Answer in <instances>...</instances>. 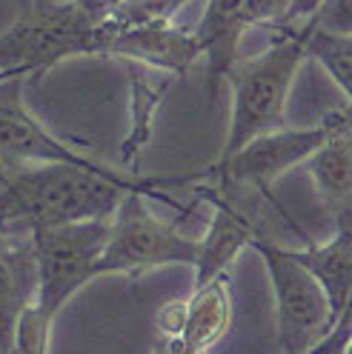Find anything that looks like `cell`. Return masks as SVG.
<instances>
[{"label":"cell","instance_id":"6da1fadb","mask_svg":"<svg viewBox=\"0 0 352 354\" xmlns=\"http://www.w3.org/2000/svg\"><path fill=\"white\" fill-rule=\"evenodd\" d=\"M186 177H135L115 169H83L72 163L0 166V229L26 234L37 226L100 220L115 212L126 192L158 197L161 189L189 186Z\"/></svg>","mask_w":352,"mask_h":354},{"label":"cell","instance_id":"7a4b0ae2","mask_svg":"<svg viewBox=\"0 0 352 354\" xmlns=\"http://www.w3.org/2000/svg\"><path fill=\"white\" fill-rule=\"evenodd\" d=\"M267 37L270 43L261 55L238 57L227 72L232 86V118L221 158L267 131L283 129L287 120L290 88L306 60L303 35L298 26H281L267 32Z\"/></svg>","mask_w":352,"mask_h":354},{"label":"cell","instance_id":"3957f363","mask_svg":"<svg viewBox=\"0 0 352 354\" xmlns=\"http://www.w3.org/2000/svg\"><path fill=\"white\" fill-rule=\"evenodd\" d=\"M78 55H100V24H92L72 0H29L0 32V86L43 75Z\"/></svg>","mask_w":352,"mask_h":354},{"label":"cell","instance_id":"277c9868","mask_svg":"<svg viewBox=\"0 0 352 354\" xmlns=\"http://www.w3.org/2000/svg\"><path fill=\"white\" fill-rule=\"evenodd\" d=\"M349 109H335L324 115L315 126L306 129H275L267 131L232 154L218 158L206 171L192 174L195 192H215V194H255L272 197L275 180L301 163L310 160V154L344 123Z\"/></svg>","mask_w":352,"mask_h":354},{"label":"cell","instance_id":"5b68a950","mask_svg":"<svg viewBox=\"0 0 352 354\" xmlns=\"http://www.w3.org/2000/svg\"><path fill=\"white\" fill-rule=\"evenodd\" d=\"M146 192H126L109 214L98 274H143L164 266L195 269L201 237H192L178 223L158 217L146 206Z\"/></svg>","mask_w":352,"mask_h":354},{"label":"cell","instance_id":"8992f818","mask_svg":"<svg viewBox=\"0 0 352 354\" xmlns=\"http://www.w3.org/2000/svg\"><path fill=\"white\" fill-rule=\"evenodd\" d=\"M35 249L37 266V292L35 312L55 326L60 308L98 274V263L106 246L109 217L100 220H78L60 226H37L26 232Z\"/></svg>","mask_w":352,"mask_h":354},{"label":"cell","instance_id":"52a82bcc","mask_svg":"<svg viewBox=\"0 0 352 354\" xmlns=\"http://www.w3.org/2000/svg\"><path fill=\"white\" fill-rule=\"evenodd\" d=\"M249 246L263 257L275 289L278 348L283 354L315 351L335 326V315L318 280L272 237H255Z\"/></svg>","mask_w":352,"mask_h":354},{"label":"cell","instance_id":"ba28073f","mask_svg":"<svg viewBox=\"0 0 352 354\" xmlns=\"http://www.w3.org/2000/svg\"><path fill=\"white\" fill-rule=\"evenodd\" d=\"M100 55L121 57L146 69L181 77L201 57L195 29L186 32L175 20H143V24H100Z\"/></svg>","mask_w":352,"mask_h":354},{"label":"cell","instance_id":"9c48e42d","mask_svg":"<svg viewBox=\"0 0 352 354\" xmlns=\"http://www.w3.org/2000/svg\"><path fill=\"white\" fill-rule=\"evenodd\" d=\"M315 194L335 232H352V109L306 160Z\"/></svg>","mask_w":352,"mask_h":354},{"label":"cell","instance_id":"30bf717a","mask_svg":"<svg viewBox=\"0 0 352 354\" xmlns=\"http://www.w3.org/2000/svg\"><path fill=\"white\" fill-rule=\"evenodd\" d=\"M232 274L221 272L212 280L195 286L189 297H181V317L169 335H155V337H175L186 348L209 354L218 343H221L229 328H232Z\"/></svg>","mask_w":352,"mask_h":354},{"label":"cell","instance_id":"8fae6325","mask_svg":"<svg viewBox=\"0 0 352 354\" xmlns=\"http://www.w3.org/2000/svg\"><path fill=\"white\" fill-rule=\"evenodd\" d=\"M37 266L29 234L0 229V354H12L15 331L35 303Z\"/></svg>","mask_w":352,"mask_h":354},{"label":"cell","instance_id":"7c38bea8","mask_svg":"<svg viewBox=\"0 0 352 354\" xmlns=\"http://www.w3.org/2000/svg\"><path fill=\"white\" fill-rule=\"evenodd\" d=\"M290 252L318 280L329 308L338 317L352 295V232H335L329 243H306L303 249Z\"/></svg>","mask_w":352,"mask_h":354},{"label":"cell","instance_id":"4fadbf2b","mask_svg":"<svg viewBox=\"0 0 352 354\" xmlns=\"http://www.w3.org/2000/svg\"><path fill=\"white\" fill-rule=\"evenodd\" d=\"M298 29L303 35L306 57H313L324 66L326 75L346 95L349 109H352V35H333V32L315 29L310 24H301Z\"/></svg>","mask_w":352,"mask_h":354},{"label":"cell","instance_id":"5bb4252c","mask_svg":"<svg viewBox=\"0 0 352 354\" xmlns=\"http://www.w3.org/2000/svg\"><path fill=\"white\" fill-rule=\"evenodd\" d=\"M292 6L295 0H244L240 3V20H244V29L272 32L287 26Z\"/></svg>","mask_w":352,"mask_h":354},{"label":"cell","instance_id":"9a60e30c","mask_svg":"<svg viewBox=\"0 0 352 354\" xmlns=\"http://www.w3.org/2000/svg\"><path fill=\"white\" fill-rule=\"evenodd\" d=\"M306 24L333 35H352V0H321Z\"/></svg>","mask_w":352,"mask_h":354},{"label":"cell","instance_id":"2e32d148","mask_svg":"<svg viewBox=\"0 0 352 354\" xmlns=\"http://www.w3.org/2000/svg\"><path fill=\"white\" fill-rule=\"evenodd\" d=\"M72 3L92 20V24H106L109 17L118 12V6L123 0H72Z\"/></svg>","mask_w":352,"mask_h":354},{"label":"cell","instance_id":"e0dca14e","mask_svg":"<svg viewBox=\"0 0 352 354\" xmlns=\"http://www.w3.org/2000/svg\"><path fill=\"white\" fill-rule=\"evenodd\" d=\"M318 6H321V0H295V6H292V12H290L287 26H301V24H306V20L315 15Z\"/></svg>","mask_w":352,"mask_h":354},{"label":"cell","instance_id":"ac0fdd59","mask_svg":"<svg viewBox=\"0 0 352 354\" xmlns=\"http://www.w3.org/2000/svg\"><path fill=\"white\" fill-rule=\"evenodd\" d=\"M152 354H201V351L186 348L181 340H175V337H155V351Z\"/></svg>","mask_w":352,"mask_h":354},{"label":"cell","instance_id":"d6986e66","mask_svg":"<svg viewBox=\"0 0 352 354\" xmlns=\"http://www.w3.org/2000/svg\"><path fill=\"white\" fill-rule=\"evenodd\" d=\"M344 354H352V331H349V340H346V346H344Z\"/></svg>","mask_w":352,"mask_h":354},{"label":"cell","instance_id":"ffe728a7","mask_svg":"<svg viewBox=\"0 0 352 354\" xmlns=\"http://www.w3.org/2000/svg\"><path fill=\"white\" fill-rule=\"evenodd\" d=\"M310 354H324V343H321V346H318L315 351H310Z\"/></svg>","mask_w":352,"mask_h":354}]
</instances>
